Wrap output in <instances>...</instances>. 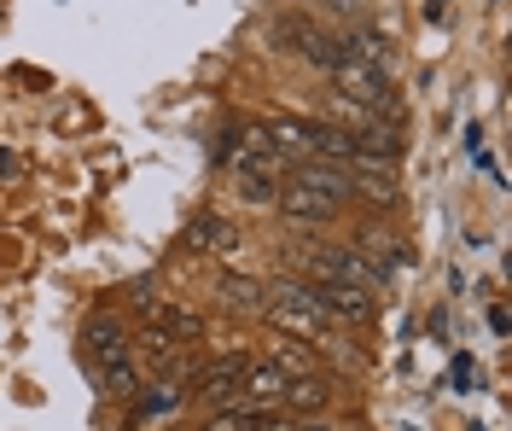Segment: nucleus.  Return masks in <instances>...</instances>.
Instances as JSON below:
<instances>
[{
  "mask_svg": "<svg viewBox=\"0 0 512 431\" xmlns=\"http://www.w3.org/2000/svg\"><path fill=\"white\" fill-rule=\"evenodd\" d=\"M262 315H268V327H280L286 338H303V344H332V321L320 315L315 280H303V274L274 280V286H268V298H262Z\"/></svg>",
  "mask_w": 512,
  "mask_h": 431,
  "instance_id": "1",
  "label": "nucleus"
},
{
  "mask_svg": "<svg viewBox=\"0 0 512 431\" xmlns=\"http://www.w3.org/2000/svg\"><path fill=\"white\" fill-rule=\"evenodd\" d=\"M268 41H274V47H286L291 59H303L309 70H326V76H332V65H338V35L315 30V24H309V18H297V12L268 18Z\"/></svg>",
  "mask_w": 512,
  "mask_h": 431,
  "instance_id": "2",
  "label": "nucleus"
},
{
  "mask_svg": "<svg viewBox=\"0 0 512 431\" xmlns=\"http://www.w3.org/2000/svg\"><path fill=\"white\" fill-rule=\"evenodd\" d=\"M309 274H320V286H355V292H373V298L384 292V280L355 257L350 245H320V251H309Z\"/></svg>",
  "mask_w": 512,
  "mask_h": 431,
  "instance_id": "3",
  "label": "nucleus"
},
{
  "mask_svg": "<svg viewBox=\"0 0 512 431\" xmlns=\"http://www.w3.org/2000/svg\"><path fill=\"white\" fill-rule=\"evenodd\" d=\"M256 356H245V350H227V356H216V362L198 373V397L210 402V408H227V402H239V379H245V367H251Z\"/></svg>",
  "mask_w": 512,
  "mask_h": 431,
  "instance_id": "4",
  "label": "nucleus"
},
{
  "mask_svg": "<svg viewBox=\"0 0 512 431\" xmlns=\"http://www.w3.org/2000/svg\"><path fill=\"white\" fill-rule=\"evenodd\" d=\"M344 175H350V199L373 204V210H390V204L402 199V187H396V169H390V164L350 158V164H344Z\"/></svg>",
  "mask_w": 512,
  "mask_h": 431,
  "instance_id": "5",
  "label": "nucleus"
},
{
  "mask_svg": "<svg viewBox=\"0 0 512 431\" xmlns=\"http://www.w3.org/2000/svg\"><path fill=\"white\" fill-rule=\"evenodd\" d=\"M315 298L326 321H350V327H367L379 315V298L373 292H355V286H320L315 280Z\"/></svg>",
  "mask_w": 512,
  "mask_h": 431,
  "instance_id": "6",
  "label": "nucleus"
},
{
  "mask_svg": "<svg viewBox=\"0 0 512 431\" xmlns=\"http://www.w3.org/2000/svg\"><path fill=\"white\" fill-rule=\"evenodd\" d=\"M262 129H268L274 152H280L286 164H303V158H315V146H320V123H309V117H268Z\"/></svg>",
  "mask_w": 512,
  "mask_h": 431,
  "instance_id": "7",
  "label": "nucleus"
},
{
  "mask_svg": "<svg viewBox=\"0 0 512 431\" xmlns=\"http://www.w3.org/2000/svg\"><path fill=\"white\" fill-rule=\"evenodd\" d=\"M233 146H239V152H227V158H239V169H256V175H280V169H291L286 158L274 152V140H268V129H262V123H245Z\"/></svg>",
  "mask_w": 512,
  "mask_h": 431,
  "instance_id": "8",
  "label": "nucleus"
},
{
  "mask_svg": "<svg viewBox=\"0 0 512 431\" xmlns=\"http://www.w3.org/2000/svg\"><path fill=\"white\" fill-rule=\"evenodd\" d=\"M338 59H355V65H367V70H379V76H390L396 47H390V35H379V30H350V35H338Z\"/></svg>",
  "mask_w": 512,
  "mask_h": 431,
  "instance_id": "9",
  "label": "nucleus"
},
{
  "mask_svg": "<svg viewBox=\"0 0 512 431\" xmlns=\"http://www.w3.org/2000/svg\"><path fill=\"white\" fill-rule=\"evenodd\" d=\"M274 210H280L286 222H297V228H332V216H338L344 204H332V199H315V193H297V187H286V193L274 199Z\"/></svg>",
  "mask_w": 512,
  "mask_h": 431,
  "instance_id": "10",
  "label": "nucleus"
},
{
  "mask_svg": "<svg viewBox=\"0 0 512 431\" xmlns=\"http://www.w3.org/2000/svg\"><path fill=\"white\" fill-rule=\"evenodd\" d=\"M280 397H286V373L268 362V356L245 367V379H239V402H256V408H280Z\"/></svg>",
  "mask_w": 512,
  "mask_h": 431,
  "instance_id": "11",
  "label": "nucleus"
},
{
  "mask_svg": "<svg viewBox=\"0 0 512 431\" xmlns=\"http://www.w3.org/2000/svg\"><path fill=\"white\" fill-rule=\"evenodd\" d=\"M350 251H355V257H361L367 268H373V274H379L384 286H390V274H396V263H402L396 239H390V233H379V228H361V233L350 239Z\"/></svg>",
  "mask_w": 512,
  "mask_h": 431,
  "instance_id": "12",
  "label": "nucleus"
},
{
  "mask_svg": "<svg viewBox=\"0 0 512 431\" xmlns=\"http://www.w3.org/2000/svg\"><path fill=\"white\" fill-rule=\"evenodd\" d=\"M332 402V385L320 379V373H297V379H286V397H280V414H320Z\"/></svg>",
  "mask_w": 512,
  "mask_h": 431,
  "instance_id": "13",
  "label": "nucleus"
},
{
  "mask_svg": "<svg viewBox=\"0 0 512 431\" xmlns=\"http://www.w3.org/2000/svg\"><path fill=\"white\" fill-rule=\"evenodd\" d=\"M146 315H152V327L163 338H175V344H198L204 338V315H192L181 303H146Z\"/></svg>",
  "mask_w": 512,
  "mask_h": 431,
  "instance_id": "14",
  "label": "nucleus"
},
{
  "mask_svg": "<svg viewBox=\"0 0 512 431\" xmlns=\"http://www.w3.org/2000/svg\"><path fill=\"white\" fill-rule=\"evenodd\" d=\"M216 298H222V309H233V315H262L268 286H262V280H251V274H222Z\"/></svg>",
  "mask_w": 512,
  "mask_h": 431,
  "instance_id": "15",
  "label": "nucleus"
},
{
  "mask_svg": "<svg viewBox=\"0 0 512 431\" xmlns=\"http://www.w3.org/2000/svg\"><path fill=\"white\" fill-rule=\"evenodd\" d=\"M88 350L99 356V367H105V362H117V356H128V338H123V327H117L111 315H99L94 327H88Z\"/></svg>",
  "mask_w": 512,
  "mask_h": 431,
  "instance_id": "16",
  "label": "nucleus"
},
{
  "mask_svg": "<svg viewBox=\"0 0 512 431\" xmlns=\"http://www.w3.org/2000/svg\"><path fill=\"white\" fill-rule=\"evenodd\" d=\"M134 391H140V373H134V362H128V356H117V362H105V397L128 402Z\"/></svg>",
  "mask_w": 512,
  "mask_h": 431,
  "instance_id": "17",
  "label": "nucleus"
},
{
  "mask_svg": "<svg viewBox=\"0 0 512 431\" xmlns=\"http://www.w3.org/2000/svg\"><path fill=\"white\" fill-rule=\"evenodd\" d=\"M233 187L245 193V204H274V199H280L274 175H256V169H233Z\"/></svg>",
  "mask_w": 512,
  "mask_h": 431,
  "instance_id": "18",
  "label": "nucleus"
},
{
  "mask_svg": "<svg viewBox=\"0 0 512 431\" xmlns=\"http://www.w3.org/2000/svg\"><path fill=\"white\" fill-rule=\"evenodd\" d=\"M268 362L280 367L286 379H297V373H315V362H309V350H303V344H274V356H268Z\"/></svg>",
  "mask_w": 512,
  "mask_h": 431,
  "instance_id": "19",
  "label": "nucleus"
},
{
  "mask_svg": "<svg viewBox=\"0 0 512 431\" xmlns=\"http://www.w3.org/2000/svg\"><path fill=\"white\" fill-rule=\"evenodd\" d=\"M286 431H332V426H326V420H291Z\"/></svg>",
  "mask_w": 512,
  "mask_h": 431,
  "instance_id": "20",
  "label": "nucleus"
},
{
  "mask_svg": "<svg viewBox=\"0 0 512 431\" xmlns=\"http://www.w3.org/2000/svg\"><path fill=\"white\" fill-rule=\"evenodd\" d=\"M286 426H291L286 414H268V420H262V426H256V431H286Z\"/></svg>",
  "mask_w": 512,
  "mask_h": 431,
  "instance_id": "21",
  "label": "nucleus"
},
{
  "mask_svg": "<svg viewBox=\"0 0 512 431\" xmlns=\"http://www.w3.org/2000/svg\"><path fill=\"white\" fill-rule=\"evenodd\" d=\"M332 6H355V0H332Z\"/></svg>",
  "mask_w": 512,
  "mask_h": 431,
  "instance_id": "22",
  "label": "nucleus"
}]
</instances>
